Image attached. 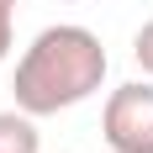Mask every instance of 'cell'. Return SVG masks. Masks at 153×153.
Instances as JSON below:
<instances>
[{
    "mask_svg": "<svg viewBox=\"0 0 153 153\" xmlns=\"http://www.w3.org/2000/svg\"><path fill=\"white\" fill-rule=\"evenodd\" d=\"M111 74L106 42L79 21H53L21 48L11 74V95L16 106L32 116H58V111L85 106Z\"/></svg>",
    "mask_w": 153,
    "mask_h": 153,
    "instance_id": "cell-1",
    "label": "cell"
},
{
    "mask_svg": "<svg viewBox=\"0 0 153 153\" xmlns=\"http://www.w3.org/2000/svg\"><path fill=\"white\" fill-rule=\"evenodd\" d=\"M100 137L111 153H153V79H127L100 106Z\"/></svg>",
    "mask_w": 153,
    "mask_h": 153,
    "instance_id": "cell-2",
    "label": "cell"
},
{
    "mask_svg": "<svg viewBox=\"0 0 153 153\" xmlns=\"http://www.w3.org/2000/svg\"><path fill=\"white\" fill-rule=\"evenodd\" d=\"M0 153H42V132H37V116L21 106L0 111Z\"/></svg>",
    "mask_w": 153,
    "mask_h": 153,
    "instance_id": "cell-3",
    "label": "cell"
},
{
    "mask_svg": "<svg viewBox=\"0 0 153 153\" xmlns=\"http://www.w3.org/2000/svg\"><path fill=\"white\" fill-rule=\"evenodd\" d=\"M132 63H137L143 74L153 79V16H148V21L137 27V37H132Z\"/></svg>",
    "mask_w": 153,
    "mask_h": 153,
    "instance_id": "cell-4",
    "label": "cell"
},
{
    "mask_svg": "<svg viewBox=\"0 0 153 153\" xmlns=\"http://www.w3.org/2000/svg\"><path fill=\"white\" fill-rule=\"evenodd\" d=\"M16 48V0H0V63Z\"/></svg>",
    "mask_w": 153,
    "mask_h": 153,
    "instance_id": "cell-5",
    "label": "cell"
},
{
    "mask_svg": "<svg viewBox=\"0 0 153 153\" xmlns=\"http://www.w3.org/2000/svg\"><path fill=\"white\" fill-rule=\"evenodd\" d=\"M48 5H74V0H48Z\"/></svg>",
    "mask_w": 153,
    "mask_h": 153,
    "instance_id": "cell-6",
    "label": "cell"
}]
</instances>
